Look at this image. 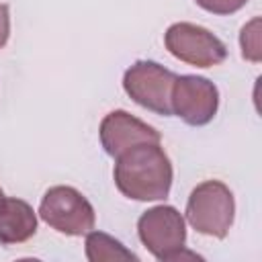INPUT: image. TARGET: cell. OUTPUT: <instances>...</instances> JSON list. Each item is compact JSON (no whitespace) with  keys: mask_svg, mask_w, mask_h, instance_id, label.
I'll list each match as a JSON object with an SVG mask.
<instances>
[{"mask_svg":"<svg viewBox=\"0 0 262 262\" xmlns=\"http://www.w3.org/2000/svg\"><path fill=\"white\" fill-rule=\"evenodd\" d=\"M100 143L111 158L121 156L139 143H160L162 135L151 125L129 115L127 111H113L100 121Z\"/></svg>","mask_w":262,"mask_h":262,"instance_id":"obj_8","label":"cell"},{"mask_svg":"<svg viewBox=\"0 0 262 262\" xmlns=\"http://www.w3.org/2000/svg\"><path fill=\"white\" fill-rule=\"evenodd\" d=\"M137 233L141 244L158 260L182 258L186 244L184 217L170 205H158L141 213L137 221Z\"/></svg>","mask_w":262,"mask_h":262,"instance_id":"obj_4","label":"cell"},{"mask_svg":"<svg viewBox=\"0 0 262 262\" xmlns=\"http://www.w3.org/2000/svg\"><path fill=\"white\" fill-rule=\"evenodd\" d=\"M166 49L180 61L196 68H213L225 61L227 47L209 29L194 23H174L164 35Z\"/></svg>","mask_w":262,"mask_h":262,"instance_id":"obj_6","label":"cell"},{"mask_svg":"<svg viewBox=\"0 0 262 262\" xmlns=\"http://www.w3.org/2000/svg\"><path fill=\"white\" fill-rule=\"evenodd\" d=\"M2 199H4V192H2V188H0V203H2Z\"/></svg>","mask_w":262,"mask_h":262,"instance_id":"obj_14","label":"cell"},{"mask_svg":"<svg viewBox=\"0 0 262 262\" xmlns=\"http://www.w3.org/2000/svg\"><path fill=\"white\" fill-rule=\"evenodd\" d=\"M239 45H242V57L248 61H260L262 49H260V18H252L239 33Z\"/></svg>","mask_w":262,"mask_h":262,"instance_id":"obj_11","label":"cell"},{"mask_svg":"<svg viewBox=\"0 0 262 262\" xmlns=\"http://www.w3.org/2000/svg\"><path fill=\"white\" fill-rule=\"evenodd\" d=\"M115 160L113 178L127 199L162 201L170 194L172 164L160 143H139Z\"/></svg>","mask_w":262,"mask_h":262,"instance_id":"obj_1","label":"cell"},{"mask_svg":"<svg viewBox=\"0 0 262 262\" xmlns=\"http://www.w3.org/2000/svg\"><path fill=\"white\" fill-rule=\"evenodd\" d=\"M37 231V215L23 199H2L0 203V242L23 244Z\"/></svg>","mask_w":262,"mask_h":262,"instance_id":"obj_9","label":"cell"},{"mask_svg":"<svg viewBox=\"0 0 262 262\" xmlns=\"http://www.w3.org/2000/svg\"><path fill=\"white\" fill-rule=\"evenodd\" d=\"M86 258L90 262H119V260H137V256L127 250L119 239L102 231L86 233Z\"/></svg>","mask_w":262,"mask_h":262,"instance_id":"obj_10","label":"cell"},{"mask_svg":"<svg viewBox=\"0 0 262 262\" xmlns=\"http://www.w3.org/2000/svg\"><path fill=\"white\" fill-rule=\"evenodd\" d=\"M10 35V10L8 4H0V49L6 45Z\"/></svg>","mask_w":262,"mask_h":262,"instance_id":"obj_13","label":"cell"},{"mask_svg":"<svg viewBox=\"0 0 262 262\" xmlns=\"http://www.w3.org/2000/svg\"><path fill=\"white\" fill-rule=\"evenodd\" d=\"M235 215L233 192L221 180H205L192 188L186 203V221L203 235L223 239Z\"/></svg>","mask_w":262,"mask_h":262,"instance_id":"obj_2","label":"cell"},{"mask_svg":"<svg viewBox=\"0 0 262 262\" xmlns=\"http://www.w3.org/2000/svg\"><path fill=\"white\" fill-rule=\"evenodd\" d=\"M176 74L160 66L158 61L141 59L127 68L123 76V88L127 96L139 106L156 113V115H172V86Z\"/></svg>","mask_w":262,"mask_h":262,"instance_id":"obj_5","label":"cell"},{"mask_svg":"<svg viewBox=\"0 0 262 262\" xmlns=\"http://www.w3.org/2000/svg\"><path fill=\"white\" fill-rule=\"evenodd\" d=\"M172 113L186 125L201 127L213 121L219 106L217 86L203 76H176L170 96Z\"/></svg>","mask_w":262,"mask_h":262,"instance_id":"obj_7","label":"cell"},{"mask_svg":"<svg viewBox=\"0 0 262 262\" xmlns=\"http://www.w3.org/2000/svg\"><path fill=\"white\" fill-rule=\"evenodd\" d=\"M203 10L213 14H233L246 6L248 0H194Z\"/></svg>","mask_w":262,"mask_h":262,"instance_id":"obj_12","label":"cell"},{"mask_svg":"<svg viewBox=\"0 0 262 262\" xmlns=\"http://www.w3.org/2000/svg\"><path fill=\"white\" fill-rule=\"evenodd\" d=\"M41 219L63 235H86L94 229L96 215L90 201L74 186H51L39 205Z\"/></svg>","mask_w":262,"mask_h":262,"instance_id":"obj_3","label":"cell"}]
</instances>
